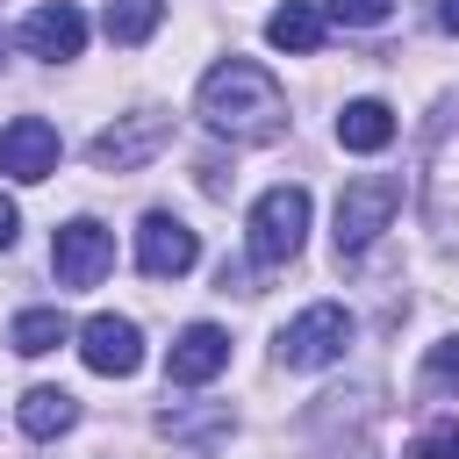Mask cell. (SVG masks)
Here are the masks:
<instances>
[{
    "label": "cell",
    "mask_w": 459,
    "mask_h": 459,
    "mask_svg": "<svg viewBox=\"0 0 459 459\" xmlns=\"http://www.w3.org/2000/svg\"><path fill=\"white\" fill-rule=\"evenodd\" d=\"M22 43H29L36 57H50V65H65V57L86 50V14H79L72 0H43V7L22 22Z\"/></svg>",
    "instance_id": "obj_12"
},
{
    "label": "cell",
    "mask_w": 459,
    "mask_h": 459,
    "mask_svg": "<svg viewBox=\"0 0 459 459\" xmlns=\"http://www.w3.org/2000/svg\"><path fill=\"white\" fill-rule=\"evenodd\" d=\"M194 258H201V237H194L172 208H151L143 230H136V265H143L151 280H179V273H194Z\"/></svg>",
    "instance_id": "obj_8"
},
{
    "label": "cell",
    "mask_w": 459,
    "mask_h": 459,
    "mask_svg": "<svg viewBox=\"0 0 459 459\" xmlns=\"http://www.w3.org/2000/svg\"><path fill=\"white\" fill-rule=\"evenodd\" d=\"M437 22H445V29L459 36V0H437Z\"/></svg>",
    "instance_id": "obj_22"
},
{
    "label": "cell",
    "mask_w": 459,
    "mask_h": 459,
    "mask_svg": "<svg viewBox=\"0 0 459 459\" xmlns=\"http://www.w3.org/2000/svg\"><path fill=\"white\" fill-rule=\"evenodd\" d=\"M14 230H22V208H14V201H7V194H0V251H7V244H14Z\"/></svg>",
    "instance_id": "obj_21"
},
{
    "label": "cell",
    "mask_w": 459,
    "mask_h": 459,
    "mask_svg": "<svg viewBox=\"0 0 459 459\" xmlns=\"http://www.w3.org/2000/svg\"><path fill=\"white\" fill-rule=\"evenodd\" d=\"M72 337V323L57 316V308H22L14 323H7V344L22 351V359H43V351H57Z\"/></svg>",
    "instance_id": "obj_17"
},
{
    "label": "cell",
    "mask_w": 459,
    "mask_h": 459,
    "mask_svg": "<svg viewBox=\"0 0 459 459\" xmlns=\"http://www.w3.org/2000/svg\"><path fill=\"white\" fill-rule=\"evenodd\" d=\"M57 129L43 122V115H14L7 129H0V172L7 179H22V186H36V179H50L57 172Z\"/></svg>",
    "instance_id": "obj_10"
},
{
    "label": "cell",
    "mask_w": 459,
    "mask_h": 459,
    "mask_svg": "<svg viewBox=\"0 0 459 459\" xmlns=\"http://www.w3.org/2000/svg\"><path fill=\"white\" fill-rule=\"evenodd\" d=\"M423 208L430 230L445 244H459V108H445L430 122V151H423Z\"/></svg>",
    "instance_id": "obj_3"
},
{
    "label": "cell",
    "mask_w": 459,
    "mask_h": 459,
    "mask_svg": "<svg viewBox=\"0 0 459 459\" xmlns=\"http://www.w3.org/2000/svg\"><path fill=\"white\" fill-rule=\"evenodd\" d=\"M172 143V115H158V108H136V115H115L100 136H93V165L100 172H143L158 151Z\"/></svg>",
    "instance_id": "obj_4"
},
{
    "label": "cell",
    "mask_w": 459,
    "mask_h": 459,
    "mask_svg": "<svg viewBox=\"0 0 459 459\" xmlns=\"http://www.w3.org/2000/svg\"><path fill=\"white\" fill-rule=\"evenodd\" d=\"M402 208V179L394 172H366V179H344L337 194V258H359Z\"/></svg>",
    "instance_id": "obj_2"
},
{
    "label": "cell",
    "mask_w": 459,
    "mask_h": 459,
    "mask_svg": "<svg viewBox=\"0 0 459 459\" xmlns=\"http://www.w3.org/2000/svg\"><path fill=\"white\" fill-rule=\"evenodd\" d=\"M430 380H437V387H459V337H445V344L430 351Z\"/></svg>",
    "instance_id": "obj_20"
},
{
    "label": "cell",
    "mask_w": 459,
    "mask_h": 459,
    "mask_svg": "<svg viewBox=\"0 0 459 459\" xmlns=\"http://www.w3.org/2000/svg\"><path fill=\"white\" fill-rule=\"evenodd\" d=\"M301 230H308V194L301 186H265L251 201V258L258 265H287L301 251Z\"/></svg>",
    "instance_id": "obj_5"
},
{
    "label": "cell",
    "mask_w": 459,
    "mask_h": 459,
    "mask_svg": "<svg viewBox=\"0 0 459 459\" xmlns=\"http://www.w3.org/2000/svg\"><path fill=\"white\" fill-rule=\"evenodd\" d=\"M14 416H22V430H29V437H65V430L79 423V402H72L65 387H29Z\"/></svg>",
    "instance_id": "obj_15"
},
{
    "label": "cell",
    "mask_w": 459,
    "mask_h": 459,
    "mask_svg": "<svg viewBox=\"0 0 459 459\" xmlns=\"http://www.w3.org/2000/svg\"><path fill=\"white\" fill-rule=\"evenodd\" d=\"M409 459H459V423H437L409 445Z\"/></svg>",
    "instance_id": "obj_18"
},
{
    "label": "cell",
    "mask_w": 459,
    "mask_h": 459,
    "mask_svg": "<svg viewBox=\"0 0 459 459\" xmlns=\"http://www.w3.org/2000/svg\"><path fill=\"white\" fill-rule=\"evenodd\" d=\"M265 36H273V50L308 57V50H323V7H316V0H287V7H273Z\"/></svg>",
    "instance_id": "obj_14"
},
{
    "label": "cell",
    "mask_w": 459,
    "mask_h": 459,
    "mask_svg": "<svg viewBox=\"0 0 459 459\" xmlns=\"http://www.w3.org/2000/svg\"><path fill=\"white\" fill-rule=\"evenodd\" d=\"M79 359H86L100 380H129V373L143 366V330H136L129 316H86V330H79Z\"/></svg>",
    "instance_id": "obj_9"
},
{
    "label": "cell",
    "mask_w": 459,
    "mask_h": 459,
    "mask_svg": "<svg viewBox=\"0 0 459 459\" xmlns=\"http://www.w3.org/2000/svg\"><path fill=\"white\" fill-rule=\"evenodd\" d=\"M337 143H344V151H387V143H394V108H387V100H344Z\"/></svg>",
    "instance_id": "obj_13"
},
{
    "label": "cell",
    "mask_w": 459,
    "mask_h": 459,
    "mask_svg": "<svg viewBox=\"0 0 459 459\" xmlns=\"http://www.w3.org/2000/svg\"><path fill=\"white\" fill-rule=\"evenodd\" d=\"M201 122L230 143H273L287 129V93L265 65L251 57H222L208 79H201Z\"/></svg>",
    "instance_id": "obj_1"
},
{
    "label": "cell",
    "mask_w": 459,
    "mask_h": 459,
    "mask_svg": "<svg viewBox=\"0 0 459 459\" xmlns=\"http://www.w3.org/2000/svg\"><path fill=\"white\" fill-rule=\"evenodd\" d=\"M0 65H7V29H0Z\"/></svg>",
    "instance_id": "obj_23"
},
{
    "label": "cell",
    "mask_w": 459,
    "mask_h": 459,
    "mask_svg": "<svg viewBox=\"0 0 459 459\" xmlns=\"http://www.w3.org/2000/svg\"><path fill=\"white\" fill-rule=\"evenodd\" d=\"M222 366H230V330H215V323H186L172 337V351H165V380L172 387H201Z\"/></svg>",
    "instance_id": "obj_11"
},
{
    "label": "cell",
    "mask_w": 459,
    "mask_h": 459,
    "mask_svg": "<svg viewBox=\"0 0 459 459\" xmlns=\"http://www.w3.org/2000/svg\"><path fill=\"white\" fill-rule=\"evenodd\" d=\"M50 265H57V287H100V273L115 265V230H100L93 215L65 222L50 237Z\"/></svg>",
    "instance_id": "obj_7"
},
{
    "label": "cell",
    "mask_w": 459,
    "mask_h": 459,
    "mask_svg": "<svg viewBox=\"0 0 459 459\" xmlns=\"http://www.w3.org/2000/svg\"><path fill=\"white\" fill-rule=\"evenodd\" d=\"M330 14H337V22H351V29H373V22H387V14H394V0H330Z\"/></svg>",
    "instance_id": "obj_19"
},
{
    "label": "cell",
    "mask_w": 459,
    "mask_h": 459,
    "mask_svg": "<svg viewBox=\"0 0 459 459\" xmlns=\"http://www.w3.org/2000/svg\"><path fill=\"white\" fill-rule=\"evenodd\" d=\"M158 22H165V0H108V7H100L108 43H122V50L151 43V29H158Z\"/></svg>",
    "instance_id": "obj_16"
},
{
    "label": "cell",
    "mask_w": 459,
    "mask_h": 459,
    "mask_svg": "<svg viewBox=\"0 0 459 459\" xmlns=\"http://www.w3.org/2000/svg\"><path fill=\"white\" fill-rule=\"evenodd\" d=\"M351 344V316L337 308V301H316V308H301L287 330H280V366H294V373H316V366H330L337 351Z\"/></svg>",
    "instance_id": "obj_6"
}]
</instances>
